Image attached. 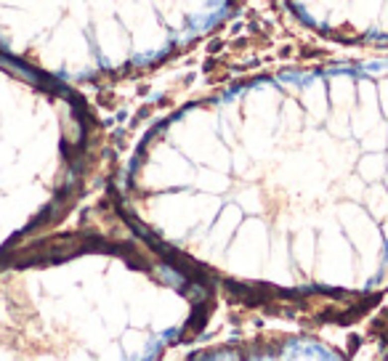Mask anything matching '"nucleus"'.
Wrapping results in <instances>:
<instances>
[]
</instances>
